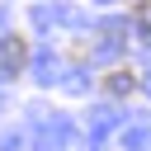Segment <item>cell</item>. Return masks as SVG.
<instances>
[{
    "mask_svg": "<svg viewBox=\"0 0 151 151\" xmlns=\"http://www.w3.org/2000/svg\"><path fill=\"white\" fill-rule=\"evenodd\" d=\"M0 61H5V71H9V76H19V71H24V61H28V42H24V38H5Z\"/></svg>",
    "mask_w": 151,
    "mask_h": 151,
    "instance_id": "cell-1",
    "label": "cell"
},
{
    "mask_svg": "<svg viewBox=\"0 0 151 151\" xmlns=\"http://www.w3.org/2000/svg\"><path fill=\"white\" fill-rule=\"evenodd\" d=\"M104 90H109V94H132V90H137V71H132V66L109 71V76H104Z\"/></svg>",
    "mask_w": 151,
    "mask_h": 151,
    "instance_id": "cell-2",
    "label": "cell"
}]
</instances>
